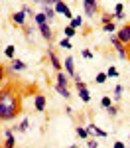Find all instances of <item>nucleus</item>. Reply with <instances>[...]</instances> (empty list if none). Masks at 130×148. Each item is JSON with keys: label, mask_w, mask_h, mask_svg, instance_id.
<instances>
[{"label": "nucleus", "mask_w": 130, "mask_h": 148, "mask_svg": "<svg viewBox=\"0 0 130 148\" xmlns=\"http://www.w3.org/2000/svg\"><path fill=\"white\" fill-rule=\"evenodd\" d=\"M24 91L20 83H8L0 87V123H8L22 113Z\"/></svg>", "instance_id": "1"}, {"label": "nucleus", "mask_w": 130, "mask_h": 148, "mask_svg": "<svg viewBox=\"0 0 130 148\" xmlns=\"http://www.w3.org/2000/svg\"><path fill=\"white\" fill-rule=\"evenodd\" d=\"M116 38L122 42L124 46V51H126V61H130V22L122 24L116 30Z\"/></svg>", "instance_id": "2"}, {"label": "nucleus", "mask_w": 130, "mask_h": 148, "mask_svg": "<svg viewBox=\"0 0 130 148\" xmlns=\"http://www.w3.org/2000/svg\"><path fill=\"white\" fill-rule=\"evenodd\" d=\"M53 10H55V14H63V16H65V18H69V20L73 18V14H71L69 6H67L63 0H57V4H55V8H53Z\"/></svg>", "instance_id": "3"}, {"label": "nucleus", "mask_w": 130, "mask_h": 148, "mask_svg": "<svg viewBox=\"0 0 130 148\" xmlns=\"http://www.w3.org/2000/svg\"><path fill=\"white\" fill-rule=\"evenodd\" d=\"M47 57H49L51 65L55 67V71H63V67H61V61H59V57H57V53H55V49H53V47H47Z\"/></svg>", "instance_id": "4"}, {"label": "nucleus", "mask_w": 130, "mask_h": 148, "mask_svg": "<svg viewBox=\"0 0 130 148\" xmlns=\"http://www.w3.org/2000/svg\"><path fill=\"white\" fill-rule=\"evenodd\" d=\"M110 44L114 46V49H116V53L120 59H126V51H124V46H122V42L118 40L116 36H110Z\"/></svg>", "instance_id": "5"}, {"label": "nucleus", "mask_w": 130, "mask_h": 148, "mask_svg": "<svg viewBox=\"0 0 130 148\" xmlns=\"http://www.w3.org/2000/svg\"><path fill=\"white\" fill-rule=\"evenodd\" d=\"M39 32H42V38L46 40L47 44L53 42V32H51V28H49L47 24H42V26H39Z\"/></svg>", "instance_id": "6"}, {"label": "nucleus", "mask_w": 130, "mask_h": 148, "mask_svg": "<svg viewBox=\"0 0 130 148\" xmlns=\"http://www.w3.org/2000/svg\"><path fill=\"white\" fill-rule=\"evenodd\" d=\"M34 105H35V111H37V113H44V111H46V95L37 93V95H35Z\"/></svg>", "instance_id": "7"}, {"label": "nucleus", "mask_w": 130, "mask_h": 148, "mask_svg": "<svg viewBox=\"0 0 130 148\" xmlns=\"http://www.w3.org/2000/svg\"><path fill=\"white\" fill-rule=\"evenodd\" d=\"M4 136H6V140H4V146L2 148H16V138H14L12 130H4Z\"/></svg>", "instance_id": "8"}, {"label": "nucleus", "mask_w": 130, "mask_h": 148, "mask_svg": "<svg viewBox=\"0 0 130 148\" xmlns=\"http://www.w3.org/2000/svg\"><path fill=\"white\" fill-rule=\"evenodd\" d=\"M87 132H89V136H101V138L106 136L105 130H103V128H99V126H95V125H89V126H87Z\"/></svg>", "instance_id": "9"}, {"label": "nucleus", "mask_w": 130, "mask_h": 148, "mask_svg": "<svg viewBox=\"0 0 130 148\" xmlns=\"http://www.w3.org/2000/svg\"><path fill=\"white\" fill-rule=\"evenodd\" d=\"M65 69H67V75H69V77H77V75H75V61H73L71 56L65 57Z\"/></svg>", "instance_id": "10"}, {"label": "nucleus", "mask_w": 130, "mask_h": 148, "mask_svg": "<svg viewBox=\"0 0 130 148\" xmlns=\"http://www.w3.org/2000/svg\"><path fill=\"white\" fill-rule=\"evenodd\" d=\"M24 22H26V14H24L22 10L12 14V24H16V26H24Z\"/></svg>", "instance_id": "11"}, {"label": "nucleus", "mask_w": 130, "mask_h": 148, "mask_svg": "<svg viewBox=\"0 0 130 148\" xmlns=\"http://www.w3.org/2000/svg\"><path fill=\"white\" fill-rule=\"evenodd\" d=\"M57 85H63V87H67L69 85V75L67 73H63V71H57Z\"/></svg>", "instance_id": "12"}, {"label": "nucleus", "mask_w": 130, "mask_h": 148, "mask_svg": "<svg viewBox=\"0 0 130 148\" xmlns=\"http://www.w3.org/2000/svg\"><path fill=\"white\" fill-rule=\"evenodd\" d=\"M83 8H85V14L91 16V18H95V14L99 12V6L97 4H83Z\"/></svg>", "instance_id": "13"}, {"label": "nucleus", "mask_w": 130, "mask_h": 148, "mask_svg": "<svg viewBox=\"0 0 130 148\" xmlns=\"http://www.w3.org/2000/svg\"><path fill=\"white\" fill-rule=\"evenodd\" d=\"M10 67L14 69V71H24V69H26V63H24L22 59H12Z\"/></svg>", "instance_id": "14"}, {"label": "nucleus", "mask_w": 130, "mask_h": 148, "mask_svg": "<svg viewBox=\"0 0 130 148\" xmlns=\"http://www.w3.org/2000/svg\"><path fill=\"white\" fill-rule=\"evenodd\" d=\"M55 91H57L59 95L63 97V99H69V97H71L69 89H67V87H63V85H55Z\"/></svg>", "instance_id": "15"}, {"label": "nucleus", "mask_w": 130, "mask_h": 148, "mask_svg": "<svg viewBox=\"0 0 130 148\" xmlns=\"http://www.w3.org/2000/svg\"><path fill=\"white\" fill-rule=\"evenodd\" d=\"M122 14H124V4L118 2L116 6H114V18H116V20H122V18H124Z\"/></svg>", "instance_id": "16"}, {"label": "nucleus", "mask_w": 130, "mask_h": 148, "mask_svg": "<svg viewBox=\"0 0 130 148\" xmlns=\"http://www.w3.org/2000/svg\"><path fill=\"white\" fill-rule=\"evenodd\" d=\"M8 79V69H6V65H2L0 63V87L4 85V81Z\"/></svg>", "instance_id": "17"}, {"label": "nucleus", "mask_w": 130, "mask_h": 148, "mask_svg": "<svg viewBox=\"0 0 130 148\" xmlns=\"http://www.w3.org/2000/svg\"><path fill=\"white\" fill-rule=\"evenodd\" d=\"M44 14H46V16H47V22L55 18V10H53L51 6H46V4H44Z\"/></svg>", "instance_id": "18"}, {"label": "nucleus", "mask_w": 130, "mask_h": 148, "mask_svg": "<svg viewBox=\"0 0 130 148\" xmlns=\"http://www.w3.org/2000/svg\"><path fill=\"white\" fill-rule=\"evenodd\" d=\"M69 26H73L75 30H79V28L83 26V18H81V16H73V18H71V24H69Z\"/></svg>", "instance_id": "19"}, {"label": "nucleus", "mask_w": 130, "mask_h": 148, "mask_svg": "<svg viewBox=\"0 0 130 148\" xmlns=\"http://www.w3.org/2000/svg\"><path fill=\"white\" fill-rule=\"evenodd\" d=\"M14 53H16V46H6V49H4V56L8 57V59H14Z\"/></svg>", "instance_id": "20"}, {"label": "nucleus", "mask_w": 130, "mask_h": 148, "mask_svg": "<svg viewBox=\"0 0 130 148\" xmlns=\"http://www.w3.org/2000/svg\"><path fill=\"white\" fill-rule=\"evenodd\" d=\"M34 18H35V22H37V26H42V24H47V16L44 14V12H39V14H35Z\"/></svg>", "instance_id": "21"}, {"label": "nucleus", "mask_w": 130, "mask_h": 148, "mask_svg": "<svg viewBox=\"0 0 130 148\" xmlns=\"http://www.w3.org/2000/svg\"><path fill=\"white\" fill-rule=\"evenodd\" d=\"M63 34H65V38H73V36L77 34V30H75L73 26H65V28H63Z\"/></svg>", "instance_id": "22"}, {"label": "nucleus", "mask_w": 130, "mask_h": 148, "mask_svg": "<svg viewBox=\"0 0 130 148\" xmlns=\"http://www.w3.org/2000/svg\"><path fill=\"white\" fill-rule=\"evenodd\" d=\"M75 132H77V136H79V138H89L87 128H83V126H77V128H75Z\"/></svg>", "instance_id": "23"}, {"label": "nucleus", "mask_w": 130, "mask_h": 148, "mask_svg": "<svg viewBox=\"0 0 130 148\" xmlns=\"http://www.w3.org/2000/svg\"><path fill=\"white\" fill-rule=\"evenodd\" d=\"M28 126H30V121H28V119H24L22 123L18 125V128H16V130H18V132H26V130H28Z\"/></svg>", "instance_id": "24"}, {"label": "nucleus", "mask_w": 130, "mask_h": 148, "mask_svg": "<svg viewBox=\"0 0 130 148\" xmlns=\"http://www.w3.org/2000/svg\"><path fill=\"white\" fill-rule=\"evenodd\" d=\"M110 105H112V101H110V97H108V95H105V97L101 99V107H103V109H108Z\"/></svg>", "instance_id": "25"}, {"label": "nucleus", "mask_w": 130, "mask_h": 148, "mask_svg": "<svg viewBox=\"0 0 130 148\" xmlns=\"http://www.w3.org/2000/svg\"><path fill=\"white\" fill-rule=\"evenodd\" d=\"M103 30L110 34V32H116V26H114V22H108V24H103Z\"/></svg>", "instance_id": "26"}, {"label": "nucleus", "mask_w": 130, "mask_h": 148, "mask_svg": "<svg viewBox=\"0 0 130 148\" xmlns=\"http://www.w3.org/2000/svg\"><path fill=\"white\" fill-rule=\"evenodd\" d=\"M106 79H108V77H106V73H97V77H95V81H97L99 85H103Z\"/></svg>", "instance_id": "27"}, {"label": "nucleus", "mask_w": 130, "mask_h": 148, "mask_svg": "<svg viewBox=\"0 0 130 148\" xmlns=\"http://www.w3.org/2000/svg\"><path fill=\"white\" fill-rule=\"evenodd\" d=\"M59 47H65V49H71V42H69V38H63L61 42H59Z\"/></svg>", "instance_id": "28"}, {"label": "nucleus", "mask_w": 130, "mask_h": 148, "mask_svg": "<svg viewBox=\"0 0 130 148\" xmlns=\"http://www.w3.org/2000/svg\"><path fill=\"white\" fill-rule=\"evenodd\" d=\"M106 77H118V69H116V67H108V71H106Z\"/></svg>", "instance_id": "29"}, {"label": "nucleus", "mask_w": 130, "mask_h": 148, "mask_svg": "<svg viewBox=\"0 0 130 148\" xmlns=\"http://www.w3.org/2000/svg\"><path fill=\"white\" fill-rule=\"evenodd\" d=\"M99 144H97V140L95 138H87V148H97Z\"/></svg>", "instance_id": "30"}, {"label": "nucleus", "mask_w": 130, "mask_h": 148, "mask_svg": "<svg viewBox=\"0 0 130 148\" xmlns=\"http://www.w3.org/2000/svg\"><path fill=\"white\" fill-rule=\"evenodd\" d=\"M81 53H83V57H85V59H93V51H91V49H83Z\"/></svg>", "instance_id": "31"}, {"label": "nucleus", "mask_w": 130, "mask_h": 148, "mask_svg": "<svg viewBox=\"0 0 130 148\" xmlns=\"http://www.w3.org/2000/svg\"><path fill=\"white\" fill-rule=\"evenodd\" d=\"M106 111H108V114H110V116H116V113H118V109L114 107V105H110V107H108Z\"/></svg>", "instance_id": "32"}, {"label": "nucleus", "mask_w": 130, "mask_h": 148, "mask_svg": "<svg viewBox=\"0 0 130 148\" xmlns=\"http://www.w3.org/2000/svg\"><path fill=\"white\" fill-rule=\"evenodd\" d=\"M120 95H122V85H116V87H114V97L120 99Z\"/></svg>", "instance_id": "33"}, {"label": "nucleus", "mask_w": 130, "mask_h": 148, "mask_svg": "<svg viewBox=\"0 0 130 148\" xmlns=\"http://www.w3.org/2000/svg\"><path fill=\"white\" fill-rule=\"evenodd\" d=\"M42 4H46V6H55V4H57V0H44Z\"/></svg>", "instance_id": "34"}, {"label": "nucleus", "mask_w": 130, "mask_h": 148, "mask_svg": "<svg viewBox=\"0 0 130 148\" xmlns=\"http://www.w3.org/2000/svg\"><path fill=\"white\" fill-rule=\"evenodd\" d=\"M114 148H126V146H124L122 140H116V142H114Z\"/></svg>", "instance_id": "35"}, {"label": "nucleus", "mask_w": 130, "mask_h": 148, "mask_svg": "<svg viewBox=\"0 0 130 148\" xmlns=\"http://www.w3.org/2000/svg\"><path fill=\"white\" fill-rule=\"evenodd\" d=\"M99 0H83V4H97Z\"/></svg>", "instance_id": "36"}, {"label": "nucleus", "mask_w": 130, "mask_h": 148, "mask_svg": "<svg viewBox=\"0 0 130 148\" xmlns=\"http://www.w3.org/2000/svg\"><path fill=\"white\" fill-rule=\"evenodd\" d=\"M69 148H77V146H69Z\"/></svg>", "instance_id": "37"}, {"label": "nucleus", "mask_w": 130, "mask_h": 148, "mask_svg": "<svg viewBox=\"0 0 130 148\" xmlns=\"http://www.w3.org/2000/svg\"><path fill=\"white\" fill-rule=\"evenodd\" d=\"M37 2H44V0H37Z\"/></svg>", "instance_id": "38"}]
</instances>
